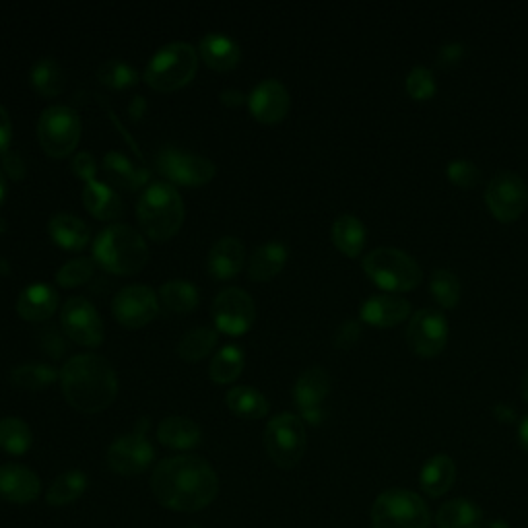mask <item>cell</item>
<instances>
[{
    "label": "cell",
    "instance_id": "6da1fadb",
    "mask_svg": "<svg viewBox=\"0 0 528 528\" xmlns=\"http://www.w3.org/2000/svg\"><path fill=\"white\" fill-rule=\"evenodd\" d=\"M155 500L174 512H198L215 502L219 477L201 456L180 454L157 462L151 475Z\"/></svg>",
    "mask_w": 528,
    "mask_h": 528
},
{
    "label": "cell",
    "instance_id": "7a4b0ae2",
    "mask_svg": "<svg viewBox=\"0 0 528 528\" xmlns=\"http://www.w3.org/2000/svg\"><path fill=\"white\" fill-rule=\"evenodd\" d=\"M60 384L66 403L85 415L106 411L118 396V376L112 363L93 353L66 361L60 370Z\"/></svg>",
    "mask_w": 528,
    "mask_h": 528
},
{
    "label": "cell",
    "instance_id": "3957f363",
    "mask_svg": "<svg viewBox=\"0 0 528 528\" xmlns=\"http://www.w3.org/2000/svg\"><path fill=\"white\" fill-rule=\"evenodd\" d=\"M186 209L178 188L170 182H151L137 203L143 234L153 242L172 240L184 225Z\"/></svg>",
    "mask_w": 528,
    "mask_h": 528
},
{
    "label": "cell",
    "instance_id": "277c9868",
    "mask_svg": "<svg viewBox=\"0 0 528 528\" xmlns=\"http://www.w3.org/2000/svg\"><path fill=\"white\" fill-rule=\"evenodd\" d=\"M93 260L112 275L132 277L145 269L149 248L137 229L116 223L95 238Z\"/></svg>",
    "mask_w": 528,
    "mask_h": 528
},
{
    "label": "cell",
    "instance_id": "5b68a950",
    "mask_svg": "<svg viewBox=\"0 0 528 528\" xmlns=\"http://www.w3.org/2000/svg\"><path fill=\"white\" fill-rule=\"evenodd\" d=\"M361 267L376 287L390 293H407L423 281L419 262L399 248H376L363 256Z\"/></svg>",
    "mask_w": 528,
    "mask_h": 528
},
{
    "label": "cell",
    "instance_id": "8992f818",
    "mask_svg": "<svg viewBox=\"0 0 528 528\" xmlns=\"http://www.w3.org/2000/svg\"><path fill=\"white\" fill-rule=\"evenodd\" d=\"M196 71L198 50L186 42H174L155 52V56L147 64L143 79L151 89L159 93H172L192 83Z\"/></svg>",
    "mask_w": 528,
    "mask_h": 528
},
{
    "label": "cell",
    "instance_id": "52a82bcc",
    "mask_svg": "<svg viewBox=\"0 0 528 528\" xmlns=\"http://www.w3.org/2000/svg\"><path fill=\"white\" fill-rule=\"evenodd\" d=\"M374 528H429V512L421 495L409 489H388L380 493L372 506Z\"/></svg>",
    "mask_w": 528,
    "mask_h": 528
},
{
    "label": "cell",
    "instance_id": "ba28073f",
    "mask_svg": "<svg viewBox=\"0 0 528 528\" xmlns=\"http://www.w3.org/2000/svg\"><path fill=\"white\" fill-rule=\"evenodd\" d=\"M306 446V427L297 415L279 413L264 429V448L279 469L297 467V462L306 454Z\"/></svg>",
    "mask_w": 528,
    "mask_h": 528
},
{
    "label": "cell",
    "instance_id": "9c48e42d",
    "mask_svg": "<svg viewBox=\"0 0 528 528\" xmlns=\"http://www.w3.org/2000/svg\"><path fill=\"white\" fill-rule=\"evenodd\" d=\"M38 141L44 153L54 159L73 155L81 141L79 114L69 106L46 108L38 120Z\"/></svg>",
    "mask_w": 528,
    "mask_h": 528
},
{
    "label": "cell",
    "instance_id": "30bf717a",
    "mask_svg": "<svg viewBox=\"0 0 528 528\" xmlns=\"http://www.w3.org/2000/svg\"><path fill=\"white\" fill-rule=\"evenodd\" d=\"M149 421L141 419L135 432L120 436L108 448V465L114 473L124 477H135L145 473L155 460V448L147 438Z\"/></svg>",
    "mask_w": 528,
    "mask_h": 528
},
{
    "label": "cell",
    "instance_id": "8fae6325",
    "mask_svg": "<svg viewBox=\"0 0 528 528\" xmlns=\"http://www.w3.org/2000/svg\"><path fill=\"white\" fill-rule=\"evenodd\" d=\"M157 170L165 178V182L190 188L207 186L217 174V168L211 159L184 153L176 147H163L159 151Z\"/></svg>",
    "mask_w": 528,
    "mask_h": 528
},
{
    "label": "cell",
    "instance_id": "7c38bea8",
    "mask_svg": "<svg viewBox=\"0 0 528 528\" xmlns=\"http://www.w3.org/2000/svg\"><path fill=\"white\" fill-rule=\"evenodd\" d=\"M485 203L495 219L514 223L528 209V186L518 174L502 172L487 184Z\"/></svg>",
    "mask_w": 528,
    "mask_h": 528
},
{
    "label": "cell",
    "instance_id": "4fadbf2b",
    "mask_svg": "<svg viewBox=\"0 0 528 528\" xmlns=\"http://www.w3.org/2000/svg\"><path fill=\"white\" fill-rule=\"evenodd\" d=\"M448 337V320L440 310L423 308L411 314L407 326V345L415 355L423 359L438 357L446 349Z\"/></svg>",
    "mask_w": 528,
    "mask_h": 528
},
{
    "label": "cell",
    "instance_id": "5bb4252c",
    "mask_svg": "<svg viewBox=\"0 0 528 528\" xmlns=\"http://www.w3.org/2000/svg\"><path fill=\"white\" fill-rule=\"evenodd\" d=\"M213 320L221 333L229 337H242L256 320V304L248 291L240 287H227L215 297Z\"/></svg>",
    "mask_w": 528,
    "mask_h": 528
},
{
    "label": "cell",
    "instance_id": "9a60e30c",
    "mask_svg": "<svg viewBox=\"0 0 528 528\" xmlns=\"http://www.w3.org/2000/svg\"><path fill=\"white\" fill-rule=\"evenodd\" d=\"M64 335L81 347H99L104 343V320L87 297H71L60 312Z\"/></svg>",
    "mask_w": 528,
    "mask_h": 528
},
{
    "label": "cell",
    "instance_id": "2e32d148",
    "mask_svg": "<svg viewBox=\"0 0 528 528\" xmlns=\"http://www.w3.org/2000/svg\"><path fill=\"white\" fill-rule=\"evenodd\" d=\"M112 314L116 322L128 330L145 328L159 314L157 295L147 285H128L112 300Z\"/></svg>",
    "mask_w": 528,
    "mask_h": 528
},
{
    "label": "cell",
    "instance_id": "e0dca14e",
    "mask_svg": "<svg viewBox=\"0 0 528 528\" xmlns=\"http://www.w3.org/2000/svg\"><path fill=\"white\" fill-rule=\"evenodd\" d=\"M330 392V376L322 368H310L293 386V401L300 409L302 419L310 425H320L324 419L322 403Z\"/></svg>",
    "mask_w": 528,
    "mask_h": 528
},
{
    "label": "cell",
    "instance_id": "ac0fdd59",
    "mask_svg": "<svg viewBox=\"0 0 528 528\" xmlns=\"http://www.w3.org/2000/svg\"><path fill=\"white\" fill-rule=\"evenodd\" d=\"M248 106L260 124H279L291 110V95L281 81L267 79L250 93Z\"/></svg>",
    "mask_w": 528,
    "mask_h": 528
},
{
    "label": "cell",
    "instance_id": "d6986e66",
    "mask_svg": "<svg viewBox=\"0 0 528 528\" xmlns=\"http://www.w3.org/2000/svg\"><path fill=\"white\" fill-rule=\"evenodd\" d=\"M359 318L376 328H392L411 318V304L399 295L376 293L361 304Z\"/></svg>",
    "mask_w": 528,
    "mask_h": 528
},
{
    "label": "cell",
    "instance_id": "ffe728a7",
    "mask_svg": "<svg viewBox=\"0 0 528 528\" xmlns=\"http://www.w3.org/2000/svg\"><path fill=\"white\" fill-rule=\"evenodd\" d=\"M40 477L29 467L7 462L0 465V498L11 504H31L40 498Z\"/></svg>",
    "mask_w": 528,
    "mask_h": 528
},
{
    "label": "cell",
    "instance_id": "44dd1931",
    "mask_svg": "<svg viewBox=\"0 0 528 528\" xmlns=\"http://www.w3.org/2000/svg\"><path fill=\"white\" fill-rule=\"evenodd\" d=\"M244 260H246L244 244L238 238L227 236V238L217 240L213 248L209 250L207 269L213 279L229 281L242 271Z\"/></svg>",
    "mask_w": 528,
    "mask_h": 528
},
{
    "label": "cell",
    "instance_id": "7402d4cb",
    "mask_svg": "<svg viewBox=\"0 0 528 528\" xmlns=\"http://www.w3.org/2000/svg\"><path fill=\"white\" fill-rule=\"evenodd\" d=\"M58 310V293L46 283H36L21 291L17 314L27 322H46Z\"/></svg>",
    "mask_w": 528,
    "mask_h": 528
},
{
    "label": "cell",
    "instance_id": "603a6c76",
    "mask_svg": "<svg viewBox=\"0 0 528 528\" xmlns=\"http://www.w3.org/2000/svg\"><path fill=\"white\" fill-rule=\"evenodd\" d=\"M198 56H201L209 69L227 73L234 71L240 64L242 50L234 40L223 36V33H209V36L201 40V46H198Z\"/></svg>",
    "mask_w": 528,
    "mask_h": 528
},
{
    "label": "cell",
    "instance_id": "cb8c5ba5",
    "mask_svg": "<svg viewBox=\"0 0 528 528\" xmlns=\"http://www.w3.org/2000/svg\"><path fill=\"white\" fill-rule=\"evenodd\" d=\"M289 250L281 242H267L258 246L248 260V277L254 283L273 281L287 264Z\"/></svg>",
    "mask_w": 528,
    "mask_h": 528
},
{
    "label": "cell",
    "instance_id": "d4e9b609",
    "mask_svg": "<svg viewBox=\"0 0 528 528\" xmlns=\"http://www.w3.org/2000/svg\"><path fill=\"white\" fill-rule=\"evenodd\" d=\"M456 481V462L448 454H436L429 458L421 473L419 485L429 498H442L446 495Z\"/></svg>",
    "mask_w": 528,
    "mask_h": 528
},
{
    "label": "cell",
    "instance_id": "484cf974",
    "mask_svg": "<svg viewBox=\"0 0 528 528\" xmlns=\"http://www.w3.org/2000/svg\"><path fill=\"white\" fill-rule=\"evenodd\" d=\"M157 440L172 450H192L203 440V432L198 423L188 417H168L163 419L157 427Z\"/></svg>",
    "mask_w": 528,
    "mask_h": 528
},
{
    "label": "cell",
    "instance_id": "4316f807",
    "mask_svg": "<svg viewBox=\"0 0 528 528\" xmlns=\"http://www.w3.org/2000/svg\"><path fill=\"white\" fill-rule=\"evenodd\" d=\"M48 231H50L52 240L62 250H69V252L85 250L91 240L87 223L71 213H56L48 223Z\"/></svg>",
    "mask_w": 528,
    "mask_h": 528
},
{
    "label": "cell",
    "instance_id": "83f0119b",
    "mask_svg": "<svg viewBox=\"0 0 528 528\" xmlns=\"http://www.w3.org/2000/svg\"><path fill=\"white\" fill-rule=\"evenodd\" d=\"M83 205L99 221H116L124 213V205L114 188L97 180L85 184Z\"/></svg>",
    "mask_w": 528,
    "mask_h": 528
},
{
    "label": "cell",
    "instance_id": "f1b7e54d",
    "mask_svg": "<svg viewBox=\"0 0 528 528\" xmlns=\"http://www.w3.org/2000/svg\"><path fill=\"white\" fill-rule=\"evenodd\" d=\"M330 238H333L335 248L343 256L357 258L368 242L366 225H363L355 215H349V213L339 215L333 223V229H330Z\"/></svg>",
    "mask_w": 528,
    "mask_h": 528
},
{
    "label": "cell",
    "instance_id": "f546056e",
    "mask_svg": "<svg viewBox=\"0 0 528 528\" xmlns=\"http://www.w3.org/2000/svg\"><path fill=\"white\" fill-rule=\"evenodd\" d=\"M104 172L114 186L128 192H137L151 178V172L147 168H137V165H132L124 155L116 151H110L104 157Z\"/></svg>",
    "mask_w": 528,
    "mask_h": 528
},
{
    "label": "cell",
    "instance_id": "4dcf8cb0",
    "mask_svg": "<svg viewBox=\"0 0 528 528\" xmlns=\"http://www.w3.org/2000/svg\"><path fill=\"white\" fill-rule=\"evenodd\" d=\"M225 403H227V409L240 419L256 421V419H264L269 415L267 396L250 386L231 388L225 396Z\"/></svg>",
    "mask_w": 528,
    "mask_h": 528
},
{
    "label": "cell",
    "instance_id": "1f68e13d",
    "mask_svg": "<svg viewBox=\"0 0 528 528\" xmlns=\"http://www.w3.org/2000/svg\"><path fill=\"white\" fill-rule=\"evenodd\" d=\"M438 528H481L483 510L467 498H456L446 502L436 514Z\"/></svg>",
    "mask_w": 528,
    "mask_h": 528
},
{
    "label": "cell",
    "instance_id": "d6a6232c",
    "mask_svg": "<svg viewBox=\"0 0 528 528\" xmlns=\"http://www.w3.org/2000/svg\"><path fill=\"white\" fill-rule=\"evenodd\" d=\"M87 485H89V479L83 471L79 469L66 471L60 477H56L50 489L46 491V502L54 508L69 506L81 498V495L87 491Z\"/></svg>",
    "mask_w": 528,
    "mask_h": 528
},
{
    "label": "cell",
    "instance_id": "836d02e7",
    "mask_svg": "<svg viewBox=\"0 0 528 528\" xmlns=\"http://www.w3.org/2000/svg\"><path fill=\"white\" fill-rule=\"evenodd\" d=\"M159 297H161L163 306L168 308V312H174V314H188L196 310L198 302H201V293H198V289L192 283L184 279H174V281L163 283L159 289Z\"/></svg>",
    "mask_w": 528,
    "mask_h": 528
},
{
    "label": "cell",
    "instance_id": "e575fe53",
    "mask_svg": "<svg viewBox=\"0 0 528 528\" xmlns=\"http://www.w3.org/2000/svg\"><path fill=\"white\" fill-rule=\"evenodd\" d=\"M217 341L219 333L215 328L198 326L182 337V341L178 343V355L186 363H198L217 347Z\"/></svg>",
    "mask_w": 528,
    "mask_h": 528
},
{
    "label": "cell",
    "instance_id": "d590c367",
    "mask_svg": "<svg viewBox=\"0 0 528 528\" xmlns=\"http://www.w3.org/2000/svg\"><path fill=\"white\" fill-rule=\"evenodd\" d=\"M244 351L238 345H225L211 361L209 378L215 384L236 382L244 372Z\"/></svg>",
    "mask_w": 528,
    "mask_h": 528
},
{
    "label": "cell",
    "instance_id": "8d00e7d4",
    "mask_svg": "<svg viewBox=\"0 0 528 528\" xmlns=\"http://www.w3.org/2000/svg\"><path fill=\"white\" fill-rule=\"evenodd\" d=\"M31 85L42 97H56L64 91L66 75L62 66L52 58H42L31 69Z\"/></svg>",
    "mask_w": 528,
    "mask_h": 528
},
{
    "label": "cell",
    "instance_id": "74e56055",
    "mask_svg": "<svg viewBox=\"0 0 528 528\" xmlns=\"http://www.w3.org/2000/svg\"><path fill=\"white\" fill-rule=\"evenodd\" d=\"M33 442L29 425L19 417L0 419V450L11 456H23Z\"/></svg>",
    "mask_w": 528,
    "mask_h": 528
},
{
    "label": "cell",
    "instance_id": "f35d334b",
    "mask_svg": "<svg viewBox=\"0 0 528 528\" xmlns=\"http://www.w3.org/2000/svg\"><path fill=\"white\" fill-rule=\"evenodd\" d=\"M58 378L60 374L46 363H23L9 374L11 384L21 390H42L52 386Z\"/></svg>",
    "mask_w": 528,
    "mask_h": 528
},
{
    "label": "cell",
    "instance_id": "ab89813d",
    "mask_svg": "<svg viewBox=\"0 0 528 528\" xmlns=\"http://www.w3.org/2000/svg\"><path fill=\"white\" fill-rule=\"evenodd\" d=\"M429 291H432V297L442 310H454L460 304V295H462L460 279L456 273L448 269L434 271L432 281H429Z\"/></svg>",
    "mask_w": 528,
    "mask_h": 528
},
{
    "label": "cell",
    "instance_id": "60d3db41",
    "mask_svg": "<svg viewBox=\"0 0 528 528\" xmlns=\"http://www.w3.org/2000/svg\"><path fill=\"white\" fill-rule=\"evenodd\" d=\"M97 79H99V83H104L110 89L122 91V89H128L132 85H137L139 73L135 69H132V66L128 62L110 60V62L99 66Z\"/></svg>",
    "mask_w": 528,
    "mask_h": 528
},
{
    "label": "cell",
    "instance_id": "b9f144b4",
    "mask_svg": "<svg viewBox=\"0 0 528 528\" xmlns=\"http://www.w3.org/2000/svg\"><path fill=\"white\" fill-rule=\"evenodd\" d=\"M95 275V260L93 258H75L66 262L64 267L56 273V281L64 289L81 287Z\"/></svg>",
    "mask_w": 528,
    "mask_h": 528
},
{
    "label": "cell",
    "instance_id": "7bdbcfd3",
    "mask_svg": "<svg viewBox=\"0 0 528 528\" xmlns=\"http://www.w3.org/2000/svg\"><path fill=\"white\" fill-rule=\"evenodd\" d=\"M405 89L409 97L415 99V102H429V99H434L438 85H436V77L432 71L425 69V66H415V69L409 71L407 75Z\"/></svg>",
    "mask_w": 528,
    "mask_h": 528
},
{
    "label": "cell",
    "instance_id": "ee69618b",
    "mask_svg": "<svg viewBox=\"0 0 528 528\" xmlns=\"http://www.w3.org/2000/svg\"><path fill=\"white\" fill-rule=\"evenodd\" d=\"M446 176L456 188H462V190L475 188L481 180L479 168L469 159H452L446 168Z\"/></svg>",
    "mask_w": 528,
    "mask_h": 528
},
{
    "label": "cell",
    "instance_id": "f6af8a7d",
    "mask_svg": "<svg viewBox=\"0 0 528 528\" xmlns=\"http://www.w3.org/2000/svg\"><path fill=\"white\" fill-rule=\"evenodd\" d=\"M38 343L40 349L50 357V359H60L66 351V341L62 337L60 330L56 326H46L38 333Z\"/></svg>",
    "mask_w": 528,
    "mask_h": 528
},
{
    "label": "cell",
    "instance_id": "bcb514c9",
    "mask_svg": "<svg viewBox=\"0 0 528 528\" xmlns=\"http://www.w3.org/2000/svg\"><path fill=\"white\" fill-rule=\"evenodd\" d=\"M361 339V324L355 320L343 322L333 337V343L337 349H351Z\"/></svg>",
    "mask_w": 528,
    "mask_h": 528
},
{
    "label": "cell",
    "instance_id": "7dc6e473",
    "mask_svg": "<svg viewBox=\"0 0 528 528\" xmlns=\"http://www.w3.org/2000/svg\"><path fill=\"white\" fill-rule=\"evenodd\" d=\"M0 161H3V172L13 180V182H21L25 176H27V165H25V159L9 149L3 157H0Z\"/></svg>",
    "mask_w": 528,
    "mask_h": 528
},
{
    "label": "cell",
    "instance_id": "c3c4849f",
    "mask_svg": "<svg viewBox=\"0 0 528 528\" xmlns=\"http://www.w3.org/2000/svg\"><path fill=\"white\" fill-rule=\"evenodd\" d=\"M73 174L77 178H81L85 184L93 182L95 180V174H97V163H95V157L87 151H81L75 155L73 159Z\"/></svg>",
    "mask_w": 528,
    "mask_h": 528
},
{
    "label": "cell",
    "instance_id": "681fc988",
    "mask_svg": "<svg viewBox=\"0 0 528 528\" xmlns=\"http://www.w3.org/2000/svg\"><path fill=\"white\" fill-rule=\"evenodd\" d=\"M465 56H467V46L460 44V42H452V44H446L438 50V64L440 66H456Z\"/></svg>",
    "mask_w": 528,
    "mask_h": 528
},
{
    "label": "cell",
    "instance_id": "f907efd6",
    "mask_svg": "<svg viewBox=\"0 0 528 528\" xmlns=\"http://www.w3.org/2000/svg\"><path fill=\"white\" fill-rule=\"evenodd\" d=\"M11 141H13V124L9 112L5 110L3 104H0V157L11 149Z\"/></svg>",
    "mask_w": 528,
    "mask_h": 528
},
{
    "label": "cell",
    "instance_id": "816d5d0a",
    "mask_svg": "<svg viewBox=\"0 0 528 528\" xmlns=\"http://www.w3.org/2000/svg\"><path fill=\"white\" fill-rule=\"evenodd\" d=\"M219 97H221V104L229 106V108H240L248 102V97L238 89H225Z\"/></svg>",
    "mask_w": 528,
    "mask_h": 528
},
{
    "label": "cell",
    "instance_id": "f5cc1de1",
    "mask_svg": "<svg viewBox=\"0 0 528 528\" xmlns=\"http://www.w3.org/2000/svg\"><path fill=\"white\" fill-rule=\"evenodd\" d=\"M493 417L498 419L500 423H514L516 421V411L510 405L500 403V405L493 407Z\"/></svg>",
    "mask_w": 528,
    "mask_h": 528
},
{
    "label": "cell",
    "instance_id": "db71d44e",
    "mask_svg": "<svg viewBox=\"0 0 528 528\" xmlns=\"http://www.w3.org/2000/svg\"><path fill=\"white\" fill-rule=\"evenodd\" d=\"M518 440H520V446L528 450V417H524L518 427Z\"/></svg>",
    "mask_w": 528,
    "mask_h": 528
},
{
    "label": "cell",
    "instance_id": "11a10c76",
    "mask_svg": "<svg viewBox=\"0 0 528 528\" xmlns=\"http://www.w3.org/2000/svg\"><path fill=\"white\" fill-rule=\"evenodd\" d=\"M132 116H135V118H139V116H143V112H145V99L143 97H135V102H132Z\"/></svg>",
    "mask_w": 528,
    "mask_h": 528
},
{
    "label": "cell",
    "instance_id": "9f6ffc18",
    "mask_svg": "<svg viewBox=\"0 0 528 528\" xmlns=\"http://www.w3.org/2000/svg\"><path fill=\"white\" fill-rule=\"evenodd\" d=\"M483 528H512V526L502 518H493V520L483 522Z\"/></svg>",
    "mask_w": 528,
    "mask_h": 528
},
{
    "label": "cell",
    "instance_id": "6f0895ef",
    "mask_svg": "<svg viewBox=\"0 0 528 528\" xmlns=\"http://www.w3.org/2000/svg\"><path fill=\"white\" fill-rule=\"evenodd\" d=\"M5 194H7V184H5V176H3V172H0V203H3Z\"/></svg>",
    "mask_w": 528,
    "mask_h": 528
},
{
    "label": "cell",
    "instance_id": "680465c9",
    "mask_svg": "<svg viewBox=\"0 0 528 528\" xmlns=\"http://www.w3.org/2000/svg\"><path fill=\"white\" fill-rule=\"evenodd\" d=\"M522 396H524V401H528V370L522 376Z\"/></svg>",
    "mask_w": 528,
    "mask_h": 528
},
{
    "label": "cell",
    "instance_id": "91938a15",
    "mask_svg": "<svg viewBox=\"0 0 528 528\" xmlns=\"http://www.w3.org/2000/svg\"><path fill=\"white\" fill-rule=\"evenodd\" d=\"M0 273H3V275L11 273V267H9V262L5 258H0Z\"/></svg>",
    "mask_w": 528,
    "mask_h": 528
}]
</instances>
